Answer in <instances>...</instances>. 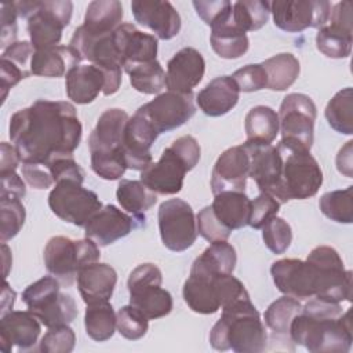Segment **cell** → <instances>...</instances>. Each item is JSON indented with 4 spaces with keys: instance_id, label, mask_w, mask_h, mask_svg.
<instances>
[{
    "instance_id": "c3c4849f",
    "label": "cell",
    "mask_w": 353,
    "mask_h": 353,
    "mask_svg": "<svg viewBox=\"0 0 353 353\" xmlns=\"http://www.w3.org/2000/svg\"><path fill=\"white\" fill-rule=\"evenodd\" d=\"M74 345V331L69 325H59L48 328L39 342V350L43 353H70Z\"/></svg>"
},
{
    "instance_id": "d6986e66",
    "label": "cell",
    "mask_w": 353,
    "mask_h": 353,
    "mask_svg": "<svg viewBox=\"0 0 353 353\" xmlns=\"http://www.w3.org/2000/svg\"><path fill=\"white\" fill-rule=\"evenodd\" d=\"M250 172V154L243 145L232 146L221 153L211 172V190L214 194L221 192H245Z\"/></svg>"
},
{
    "instance_id": "ee69618b",
    "label": "cell",
    "mask_w": 353,
    "mask_h": 353,
    "mask_svg": "<svg viewBox=\"0 0 353 353\" xmlns=\"http://www.w3.org/2000/svg\"><path fill=\"white\" fill-rule=\"evenodd\" d=\"M320 211L338 223L353 222V186L324 193L319 200Z\"/></svg>"
},
{
    "instance_id": "b9f144b4",
    "label": "cell",
    "mask_w": 353,
    "mask_h": 353,
    "mask_svg": "<svg viewBox=\"0 0 353 353\" xmlns=\"http://www.w3.org/2000/svg\"><path fill=\"white\" fill-rule=\"evenodd\" d=\"M124 72L128 73L130 83L138 92L154 95L165 87V72L157 59L138 63Z\"/></svg>"
},
{
    "instance_id": "44dd1931",
    "label": "cell",
    "mask_w": 353,
    "mask_h": 353,
    "mask_svg": "<svg viewBox=\"0 0 353 353\" xmlns=\"http://www.w3.org/2000/svg\"><path fill=\"white\" fill-rule=\"evenodd\" d=\"M131 11L135 21L149 28L160 40H171L181 30V15L170 1L134 0Z\"/></svg>"
},
{
    "instance_id": "4dcf8cb0",
    "label": "cell",
    "mask_w": 353,
    "mask_h": 353,
    "mask_svg": "<svg viewBox=\"0 0 353 353\" xmlns=\"http://www.w3.org/2000/svg\"><path fill=\"white\" fill-rule=\"evenodd\" d=\"M211 208L225 228L236 230L248 225L251 200L245 192H221L214 194Z\"/></svg>"
},
{
    "instance_id": "681fc988",
    "label": "cell",
    "mask_w": 353,
    "mask_h": 353,
    "mask_svg": "<svg viewBox=\"0 0 353 353\" xmlns=\"http://www.w3.org/2000/svg\"><path fill=\"white\" fill-rule=\"evenodd\" d=\"M192 4L203 22L211 28L226 22L232 17L233 4L228 0H194Z\"/></svg>"
},
{
    "instance_id": "f5cc1de1",
    "label": "cell",
    "mask_w": 353,
    "mask_h": 353,
    "mask_svg": "<svg viewBox=\"0 0 353 353\" xmlns=\"http://www.w3.org/2000/svg\"><path fill=\"white\" fill-rule=\"evenodd\" d=\"M280 203L268 193H261L258 197L251 200V211L248 226L252 229H262V226L280 210Z\"/></svg>"
},
{
    "instance_id": "d4e9b609",
    "label": "cell",
    "mask_w": 353,
    "mask_h": 353,
    "mask_svg": "<svg viewBox=\"0 0 353 353\" xmlns=\"http://www.w3.org/2000/svg\"><path fill=\"white\" fill-rule=\"evenodd\" d=\"M113 39L117 46L124 70L138 63L156 59L159 46L157 37L137 29L132 23H121L113 32Z\"/></svg>"
},
{
    "instance_id": "d590c367",
    "label": "cell",
    "mask_w": 353,
    "mask_h": 353,
    "mask_svg": "<svg viewBox=\"0 0 353 353\" xmlns=\"http://www.w3.org/2000/svg\"><path fill=\"white\" fill-rule=\"evenodd\" d=\"M268 76L266 88L272 91H284L290 88L298 79L301 66L295 55L281 52L265 59L261 63Z\"/></svg>"
},
{
    "instance_id": "f1b7e54d",
    "label": "cell",
    "mask_w": 353,
    "mask_h": 353,
    "mask_svg": "<svg viewBox=\"0 0 353 353\" xmlns=\"http://www.w3.org/2000/svg\"><path fill=\"white\" fill-rule=\"evenodd\" d=\"M240 91L232 76L212 79L199 94L196 102L204 114L219 117L229 113L239 102Z\"/></svg>"
},
{
    "instance_id": "7dc6e473",
    "label": "cell",
    "mask_w": 353,
    "mask_h": 353,
    "mask_svg": "<svg viewBox=\"0 0 353 353\" xmlns=\"http://www.w3.org/2000/svg\"><path fill=\"white\" fill-rule=\"evenodd\" d=\"M262 239L273 254H284L291 245L292 229L287 221L276 215L262 226Z\"/></svg>"
},
{
    "instance_id": "2e32d148",
    "label": "cell",
    "mask_w": 353,
    "mask_h": 353,
    "mask_svg": "<svg viewBox=\"0 0 353 353\" xmlns=\"http://www.w3.org/2000/svg\"><path fill=\"white\" fill-rule=\"evenodd\" d=\"M137 112H139L160 135L179 128L194 116V97L193 92L179 94L165 91L138 108Z\"/></svg>"
},
{
    "instance_id": "9f6ffc18",
    "label": "cell",
    "mask_w": 353,
    "mask_h": 353,
    "mask_svg": "<svg viewBox=\"0 0 353 353\" xmlns=\"http://www.w3.org/2000/svg\"><path fill=\"white\" fill-rule=\"evenodd\" d=\"M34 54V47L30 41L22 40L15 41L11 46H8L6 50H3L1 58H6L15 63L19 69H22L28 76L32 74L30 72V61Z\"/></svg>"
},
{
    "instance_id": "f546056e",
    "label": "cell",
    "mask_w": 353,
    "mask_h": 353,
    "mask_svg": "<svg viewBox=\"0 0 353 353\" xmlns=\"http://www.w3.org/2000/svg\"><path fill=\"white\" fill-rule=\"evenodd\" d=\"M81 61V57L73 47L58 44L34 50L30 61V72L41 77H62L72 68L80 65Z\"/></svg>"
},
{
    "instance_id": "6da1fadb",
    "label": "cell",
    "mask_w": 353,
    "mask_h": 353,
    "mask_svg": "<svg viewBox=\"0 0 353 353\" xmlns=\"http://www.w3.org/2000/svg\"><path fill=\"white\" fill-rule=\"evenodd\" d=\"M83 127L76 108L66 101L37 99L17 110L8 135L22 163L47 164L73 156L81 141Z\"/></svg>"
},
{
    "instance_id": "1f68e13d",
    "label": "cell",
    "mask_w": 353,
    "mask_h": 353,
    "mask_svg": "<svg viewBox=\"0 0 353 353\" xmlns=\"http://www.w3.org/2000/svg\"><path fill=\"white\" fill-rule=\"evenodd\" d=\"M244 130L247 143L272 145L280 131L279 114L269 106H254L245 116Z\"/></svg>"
},
{
    "instance_id": "7bdbcfd3",
    "label": "cell",
    "mask_w": 353,
    "mask_h": 353,
    "mask_svg": "<svg viewBox=\"0 0 353 353\" xmlns=\"http://www.w3.org/2000/svg\"><path fill=\"white\" fill-rule=\"evenodd\" d=\"M270 15V1L243 0L233 3L232 21L243 32H254L266 25Z\"/></svg>"
},
{
    "instance_id": "6125c7cd",
    "label": "cell",
    "mask_w": 353,
    "mask_h": 353,
    "mask_svg": "<svg viewBox=\"0 0 353 353\" xmlns=\"http://www.w3.org/2000/svg\"><path fill=\"white\" fill-rule=\"evenodd\" d=\"M21 157L15 149L14 145H10L7 142H1L0 145V174L17 171L19 165Z\"/></svg>"
},
{
    "instance_id": "836d02e7",
    "label": "cell",
    "mask_w": 353,
    "mask_h": 353,
    "mask_svg": "<svg viewBox=\"0 0 353 353\" xmlns=\"http://www.w3.org/2000/svg\"><path fill=\"white\" fill-rule=\"evenodd\" d=\"M210 43L215 54L225 59L240 58L250 47L247 33L233 23L232 17L226 22L211 28Z\"/></svg>"
},
{
    "instance_id": "f907efd6",
    "label": "cell",
    "mask_w": 353,
    "mask_h": 353,
    "mask_svg": "<svg viewBox=\"0 0 353 353\" xmlns=\"http://www.w3.org/2000/svg\"><path fill=\"white\" fill-rule=\"evenodd\" d=\"M196 225H197V233L210 243L225 241L229 239L232 233V230L225 228L218 221L211 205H207L199 211V214L196 215Z\"/></svg>"
},
{
    "instance_id": "ac0fdd59",
    "label": "cell",
    "mask_w": 353,
    "mask_h": 353,
    "mask_svg": "<svg viewBox=\"0 0 353 353\" xmlns=\"http://www.w3.org/2000/svg\"><path fill=\"white\" fill-rule=\"evenodd\" d=\"M250 154L248 176L254 179L261 193L273 196L281 204V171L283 156L277 146L247 143Z\"/></svg>"
},
{
    "instance_id": "91938a15",
    "label": "cell",
    "mask_w": 353,
    "mask_h": 353,
    "mask_svg": "<svg viewBox=\"0 0 353 353\" xmlns=\"http://www.w3.org/2000/svg\"><path fill=\"white\" fill-rule=\"evenodd\" d=\"M0 179H1V188H0L1 197H17V199L25 197L26 186L22 178L17 174V171L0 174Z\"/></svg>"
},
{
    "instance_id": "816d5d0a",
    "label": "cell",
    "mask_w": 353,
    "mask_h": 353,
    "mask_svg": "<svg viewBox=\"0 0 353 353\" xmlns=\"http://www.w3.org/2000/svg\"><path fill=\"white\" fill-rule=\"evenodd\" d=\"M232 79L234 80L239 91L243 92H254L268 85V76L261 63H250L240 69H237Z\"/></svg>"
},
{
    "instance_id": "11a10c76",
    "label": "cell",
    "mask_w": 353,
    "mask_h": 353,
    "mask_svg": "<svg viewBox=\"0 0 353 353\" xmlns=\"http://www.w3.org/2000/svg\"><path fill=\"white\" fill-rule=\"evenodd\" d=\"M18 12L14 6V1L11 3H1L0 4V43L3 50H6L8 46L15 43L17 40V32H18Z\"/></svg>"
},
{
    "instance_id": "8992f818",
    "label": "cell",
    "mask_w": 353,
    "mask_h": 353,
    "mask_svg": "<svg viewBox=\"0 0 353 353\" xmlns=\"http://www.w3.org/2000/svg\"><path fill=\"white\" fill-rule=\"evenodd\" d=\"M201 156L197 139L192 135L176 138L165 148L156 163L141 171V181L156 194H176L183 188L188 171L193 170Z\"/></svg>"
},
{
    "instance_id": "bcb514c9",
    "label": "cell",
    "mask_w": 353,
    "mask_h": 353,
    "mask_svg": "<svg viewBox=\"0 0 353 353\" xmlns=\"http://www.w3.org/2000/svg\"><path fill=\"white\" fill-rule=\"evenodd\" d=\"M116 328L121 336L128 341H138L148 332L149 319L132 305H125L116 313Z\"/></svg>"
},
{
    "instance_id": "4fadbf2b",
    "label": "cell",
    "mask_w": 353,
    "mask_h": 353,
    "mask_svg": "<svg viewBox=\"0 0 353 353\" xmlns=\"http://www.w3.org/2000/svg\"><path fill=\"white\" fill-rule=\"evenodd\" d=\"M48 205L59 219L81 228L103 207L95 192L74 179L57 182L48 194Z\"/></svg>"
},
{
    "instance_id": "484cf974",
    "label": "cell",
    "mask_w": 353,
    "mask_h": 353,
    "mask_svg": "<svg viewBox=\"0 0 353 353\" xmlns=\"http://www.w3.org/2000/svg\"><path fill=\"white\" fill-rule=\"evenodd\" d=\"M218 276L219 274L211 273L199 265L192 263L190 274L182 288V295L189 309L194 313L214 314L221 309L216 290Z\"/></svg>"
},
{
    "instance_id": "52a82bcc",
    "label": "cell",
    "mask_w": 353,
    "mask_h": 353,
    "mask_svg": "<svg viewBox=\"0 0 353 353\" xmlns=\"http://www.w3.org/2000/svg\"><path fill=\"white\" fill-rule=\"evenodd\" d=\"M19 18H26V29L34 50L58 46L63 29L70 23L73 3L69 0L14 1Z\"/></svg>"
},
{
    "instance_id": "ffe728a7",
    "label": "cell",
    "mask_w": 353,
    "mask_h": 353,
    "mask_svg": "<svg viewBox=\"0 0 353 353\" xmlns=\"http://www.w3.org/2000/svg\"><path fill=\"white\" fill-rule=\"evenodd\" d=\"M83 61L99 66L108 72L121 70V58L113 39V32L108 34H91L83 26L76 28L69 43Z\"/></svg>"
},
{
    "instance_id": "30bf717a",
    "label": "cell",
    "mask_w": 353,
    "mask_h": 353,
    "mask_svg": "<svg viewBox=\"0 0 353 353\" xmlns=\"http://www.w3.org/2000/svg\"><path fill=\"white\" fill-rule=\"evenodd\" d=\"M277 114L280 125L279 132H281L279 146L310 150L317 116V108L313 99L306 94L291 92L281 101Z\"/></svg>"
},
{
    "instance_id": "9a60e30c",
    "label": "cell",
    "mask_w": 353,
    "mask_h": 353,
    "mask_svg": "<svg viewBox=\"0 0 353 353\" xmlns=\"http://www.w3.org/2000/svg\"><path fill=\"white\" fill-rule=\"evenodd\" d=\"M331 4L325 0H276L270 1L274 25L288 33L307 28H323L330 18Z\"/></svg>"
},
{
    "instance_id": "d6a6232c",
    "label": "cell",
    "mask_w": 353,
    "mask_h": 353,
    "mask_svg": "<svg viewBox=\"0 0 353 353\" xmlns=\"http://www.w3.org/2000/svg\"><path fill=\"white\" fill-rule=\"evenodd\" d=\"M123 15L124 11L120 1L95 0L88 4L81 26L91 34H108L121 25Z\"/></svg>"
},
{
    "instance_id": "5b68a950",
    "label": "cell",
    "mask_w": 353,
    "mask_h": 353,
    "mask_svg": "<svg viewBox=\"0 0 353 353\" xmlns=\"http://www.w3.org/2000/svg\"><path fill=\"white\" fill-rule=\"evenodd\" d=\"M128 119L123 109H106L88 137L91 168L102 179H120L127 170L123 141Z\"/></svg>"
},
{
    "instance_id": "603a6c76",
    "label": "cell",
    "mask_w": 353,
    "mask_h": 353,
    "mask_svg": "<svg viewBox=\"0 0 353 353\" xmlns=\"http://www.w3.org/2000/svg\"><path fill=\"white\" fill-rule=\"evenodd\" d=\"M40 320L29 310H11L0 319V350L10 353L14 346L19 350L32 349L41 331Z\"/></svg>"
},
{
    "instance_id": "cb8c5ba5",
    "label": "cell",
    "mask_w": 353,
    "mask_h": 353,
    "mask_svg": "<svg viewBox=\"0 0 353 353\" xmlns=\"http://www.w3.org/2000/svg\"><path fill=\"white\" fill-rule=\"evenodd\" d=\"M205 61L193 47L181 48L167 63L165 87L168 91L188 94L203 80Z\"/></svg>"
},
{
    "instance_id": "74e56055",
    "label": "cell",
    "mask_w": 353,
    "mask_h": 353,
    "mask_svg": "<svg viewBox=\"0 0 353 353\" xmlns=\"http://www.w3.org/2000/svg\"><path fill=\"white\" fill-rule=\"evenodd\" d=\"M302 312V303L288 295L273 301L265 310L266 327L277 336L290 338V325L296 314Z\"/></svg>"
},
{
    "instance_id": "6f0895ef",
    "label": "cell",
    "mask_w": 353,
    "mask_h": 353,
    "mask_svg": "<svg viewBox=\"0 0 353 353\" xmlns=\"http://www.w3.org/2000/svg\"><path fill=\"white\" fill-rule=\"evenodd\" d=\"M22 176L34 189H48L55 185L47 164L22 163Z\"/></svg>"
},
{
    "instance_id": "be15d7a7",
    "label": "cell",
    "mask_w": 353,
    "mask_h": 353,
    "mask_svg": "<svg viewBox=\"0 0 353 353\" xmlns=\"http://www.w3.org/2000/svg\"><path fill=\"white\" fill-rule=\"evenodd\" d=\"M352 146L353 141H347L345 146H342L336 154V168L341 174H343L347 178H352L353 172V161H352Z\"/></svg>"
},
{
    "instance_id": "8d00e7d4",
    "label": "cell",
    "mask_w": 353,
    "mask_h": 353,
    "mask_svg": "<svg viewBox=\"0 0 353 353\" xmlns=\"http://www.w3.org/2000/svg\"><path fill=\"white\" fill-rule=\"evenodd\" d=\"M117 316L109 301L87 305L84 325L87 335L97 342H105L114 334Z\"/></svg>"
},
{
    "instance_id": "4316f807",
    "label": "cell",
    "mask_w": 353,
    "mask_h": 353,
    "mask_svg": "<svg viewBox=\"0 0 353 353\" xmlns=\"http://www.w3.org/2000/svg\"><path fill=\"white\" fill-rule=\"evenodd\" d=\"M76 280L83 301L85 305H90L112 298L117 283V273L108 263L94 262L83 266L79 270Z\"/></svg>"
},
{
    "instance_id": "db71d44e",
    "label": "cell",
    "mask_w": 353,
    "mask_h": 353,
    "mask_svg": "<svg viewBox=\"0 0 353 353\" xmlns=\"http://www.w3.org/2000/svg\"><path fill=\"white\" fill-rule=\"evenodd\" d=\"M47 167H48L55 183L62 179H74L81 183L84 182V176H85L84 170L73 159V156L55 159L51 163H47Z\"/></svg>"
},
{
    "instance_id": "7c38bea8",
    "label": "cell",
    "mask_w": 353,
    "mask_h": 353,
    "mask_svg": "<svg viewBox=\"0 0 353 353\" xmlns=\"http://www.w3.org/2000/svg\"><path fill=\"white\" fill-rule=\"evenodd\" d=\"M161 283V270L154 263H141L128 276L130 305L149 320L164 317L172 310V296Z\"/></svg>"
},
{
    "instance_id": "60d3db41",
    "label": "cell",
    "mask_w": 353,
    "mask_h": 353,
    "mask_svg": "<svg viewBox=\"0 0 353 353\" xmlns=\"http://www.w3.org/2000/svg\"><path fill=\"white\" fill-rule=\"evenodd\" d=\"M196 265L216 274L233 273L237 263V254L232 244L225 241L211 243L196 259Z\"/></svg>"
},
{
    "instance_id": "f6af8a7d",
    "label": "cell",
    "mask_w": 353,
    "mask_h": 353,
    "mask_svg": "<svg viewBox=\"0 0 353 353\" xmlns=\"http://www.w3.org/2000/svg\"><path fill=\"white\" fill-rule=\"evenodd\" d=\"M26 211L21 199L0 196V240L7 243L14 239L22 229Z\"/></svg>"
},
{
    "instance_id": "3957f363",
    "label": "cell",
    "mask_w": 353,
    "mask_h": 353,
    "mask_svg": "<svg viewBox=\"0 0 353 353\" xmlns=\"http://www.w3.org/2000/svg\"><path fill=\"white\" fill-rule=\"evenodd\" d=\"M350 313H343L341 303L310 298L291 321L290 339L314 353H346L353 342Z\"/></svg>"
},
{
    "instance_id": "e575fe53",
    "label": "cell",
    "mask_w": 353,
    "mask_h": 353,
    "mask_svg": "<svg viewBox=\"0 0 353 353\" xmlns=\"http://www.w3.org/2000/svg\"><path fill=\"white\" fill-rule=\"evenodd\" d=\"M116 199L128 214L145 218V212L157 201V194L152 192L141 179H121L116 189Z\"/></svg>"
},
{
    "instance_id": "ab89813d",
    "label": "cell",
    "mask_w": 353,
    "mask_h": 353,
    "mask_svg": "<svg viewBox=\"0 0 353 353\" xmlns=\"http://www.w3.org/2000/svg\"><path fill=\"white\" fill-rule=\"evenodd\" d=\"M353 30H346L334 25H324L316 34L317 50L328 58H347L352 52Z\"/></svg>"
},
{
    "instance_id": "7402d4cb",
    "label": "cell",
    "mask_w": 353,
    "mask_h": 353,
    "mask_svg": "<svg viewBox=\"0 0 353 353\" xmlns=\"http://www.w3.org/2000/svg\"><path fill=\"white\" fill-rule=\"evenodd\" d=\"M157 137V131L139 112L128 119L123 141L127 168L142 171L152 163L150 148Z\"/></svg>"
},
{
    "instance_id": "5bb4252c",
    "label": "cell",
    "mask_w": 353,
    "mask_h": 353,
    "mask_svg": "<svg viewBox=\"0 0 353 353\" xmlns=\"http://www.w3.org/2000/svg\"><path fill=\"white\" fill-rule=\"evenodd\" d=\"M157 221L161 241L168 250L182 252L194 244L199 234L196 215L185 200L168 199L163 201L159 207Z\"/></svg>"
},
{
    "instance_id": "9c48e42d",
    "label": "cell",
    "mask_w": 353,
    "mask_h": 353,
    "mask_svg": "<svg viewBox=\"0 0 353 353\" xmlns=\"http://www.w3.org/2000/svg\"><path fill=\"white\" fill-rule=\"evenodd\" d=\"M99 256V245L88 237L72 240L65 236H54L47 241L43 252L47 272L65 285H70L79 270L98 262Z\"/></svg>"
},
{
    "instance_id": "8fae6325",
    "label": "cell",
    "mask_w": 353,
    "mask_h": 353,
    "mask_svg": "<svg viewBox=\"0 0 353 353\" xmlns=\"http://www.w3.org/2000/svg\"><path fill=\"white\" fill-rule=\"evenodd\" d=\"M283 156L281 204L313 197L323 185V171L310 150L279 146Z\"/></svg>"
},
{
    "instance_id": "ba28073f",
    "label": "cell",
    "mask_w": 353,
    "mask_h": 353,
    "mask_svg": "<svg viewBox=\"0 0 353 353\" xmlns=\"http://www.w3.org/2000/svg\"><path fill=\"white\" fill-rule=\"evenodd\" d=\"M22 301L47 328L69 325L79 313L72 295L61 292V281L52 274L28 285L22 292Z\"/></svg>"
},
{
    "instance_id": "277c9868",
    "label": "cell",
    "mask_w": 353,
    "mask_h": 353,
    "mask_svg": "<svg viewBox=\"0 0 353 353\" xmlns=\"http://www.w3.org/2000/svg\"><path fill=\"white\" fill-rule=\"evenodd\" d=\"M266 342L265 324L250 298L223 307L221 317L210 332L211 346L222 352L261 353L266 349Z\"/></svg>"
},
{
    "instance_id": "94428289",
    "label": "cell",
    "mask_w": 353,
    "mask_h": 353,
    "mask_svg": "<svg viewBox=\"0 0 353 353\" xmlns=\"http://www.w3.org/2000/svg\"><path fill=\"white\" fill-rule=\"evenodd\" d=\"M327 23L346 29V30H353L352 29V23H353L352 22V3L345 0V1H339L335 6H332Z\"/></svg>"
},
{
    "instance_id": "680465c9",
    "label": "cell",
    "mask_w": 353,
    "mask_h": 353,
    "mask_svg": "<svg viewBox=\"0 0 353 353\" xmlns=\"http://www.w3.org/2000/svg\"><path fill=\"white\" fill-rule=\"evenodd\" d=\"M29 77L22 69H19L15 63L11 61L1 58V66H0V80H1V99L4 102L8 91L17 85L22 79Z\"/></svg>"
},
{
    "instance_id": "7a4b0ae2",
    "label": "cell",
    "mask_w": 353,
    "mask_h": 353,
    "mask_svg": "<svg viewBox=\"0 0 353 353\" xmlns=\"http://www.w3.org/2000/svg\"><path fill=\"white\" fill-rule=\"evenodd\" d=\"M270 274L281 294L298 301H352V270L345 269L341 255L330 245L314 247L305 261L279 259L272 263Z\"/></svg>"
},
{
    "instance_id": "e7e4bbea",
    "label": "cell",
    "mask_w": 353,
    "mask_h": 353,
    "mask_svg": "<svg viewBox=\"0 0 353 353\" xmlns=\"http://www.w3.org/2000/svg\"><path fill=\"white\" fill-rule=\"evenodd\" d=\"M14 301H15V291L8 285L7 281H4V287L1 292V316L11 312Z\"/></svg>"
},
{
    "instance_id": "83f0119b",
    "label": "cell",
    "mask_w": 353,
    "mask_h": 353,
    "mask_svg": "<svg viewBox=\"0 0 353 353\" xmlns=\"http://www.w3.org/2000/svg\"><path fill=\"white\" fill-rule=\"evenodd\" d=\"M106 74L103 69L97 65H76L65 77L66 95L70 101L79 105L91 103L99 92L106 90Z\"/></svg>"
},
{
    "instance_id": "03108f58",
    "label": "cell",
    "mask_w": 353,
    "mask_h": 353,
    "mask_svg": "<svg viewBox=\"0 0 353 353\" xmlns=\"http://www.w3.org/2000/svg\"><path fill=\"white\" fill-rule=\"evenodd\" d=\"M1 250H3V261H4V277H7L10 265H11V262H12V259H11V251H10V248L7 247L6 243H1Z\"/></svg>"
},
{
    "instance_id": "f35d334b",
    "label": "cell",
    "mask_w": 353,
    "mask_h": 353,
    "mask_svg": "<svg viewBox=\"0 0 353 353\" xmlns=\"http://www.w3.org/2000/svg\"><path fill=\"white\" fill-rule=\"evenodd\" d=\"M324 116L332 130L339 134H353V91L346 87L338 91L327 103Z\"/></svg>"
},
{
    "instance_id": "e0dca14e",
    "label": "cell",
    "mask_w": 353,
    "mask_h": 353,
    "mask_svg": "<svg viewBox=\"0 0 353 353\" xmlns=\"http://www.w3.org/2000/svg\"><path fill=\"white\" fill-rule=\"evenodd\" d=\"M145 221L146 218L128 215L116 205L106 204L88 219L84 226V233L85 237L91 239L97 245L106 247L145 225Z\"/></svg>"
}]
</instances>
